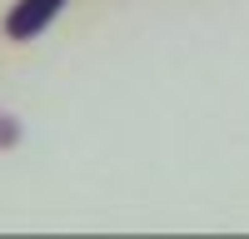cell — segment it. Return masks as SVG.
<instances>
[{"mask_svg":"<svg viewBox=\"0 0 249 239\" xmlns=\"http://www.w3.org/2000/svg\"><path fill=\"white\" fill-rule=\"evenodd\" d=\"M60 10V0H20V5L5 15V30L15 35V40H30V35H40L45 30V20Z\"/></svg>","mask_w":249,"mask_h":239,"instance_id":"1","label":"cell"}]
</instances>
